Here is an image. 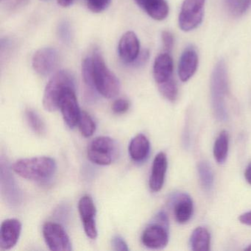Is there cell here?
<instances>
[{
  "instance_id": "cell-1",
  "label": "cell",
  "mask_w": 251,
  "mask_h": 251,
  "mask_svg": "<svg viewBox=\"0 0 251 251\" xmlns=\"http://www.w3.org/2000/svg\"><path fill=\"white\" fill-rule=\"evenodd\" d=\"M91 58L92 79L97 92L108 99L115 98L121 89L118 77L107 67L102 54L98 49L93 51Z\"/></svg>"
},
{
  "instance_id": "cell-2",
  "label": "cell",
  "mask_w": 251,
  "mask_h": 251,
  "mask_svg": "<svg viewBox=\"0 0 251 251\" xmlns=\"http://www.w3.org/2000/svg\"><path fill=\"white\" fill-rule=\"evenodd\" d=\"M56 162L50 157L23 158L12 166L14 173L27 180L42 181L52 177L56 171Z\"/></svg>"
},
{
  "instance_id": "cell-3",
  "label": "cell",
  "mask_w": 251,
  "mask_h": 251,
  "mask_svg": "<svg viewBox=\"0 0 251 251\" xmlns=\"http://www.w3.org/2000/svg\"><path fill=\"white\" fill-rule=\"evenodd\" d=\"M75 89V79L73 73L60 70L55 73L47 84L43 97V105L50 112L59 109L60 101L69 89Z\"/></svg>"
},
{
  "instance_id": "cell-4",
  "label": "cell",
  "mask_w": 251,
  "mask_h": 251,
  "mask_svg": "<svg viewBox=\"0 0 251 251\" xmlns=\"http://www.w3.org/2000/svg\"><path fill=\"white\" fill-rule=\"evenodd\" d=\"M228 89L226 64L220 60L213 70L211 79V101L214 115L217 120L225 121L227 117L226 98Z\"/></svg>"
},
{
  "instance_id": "cell-5",
  "label": "cell",
  "mask_w": 251,
  "mask_h": 251,
  "mask_svg": "<svg viewBox=\"0 0 251 251\" xmlns=\"http://www.w3.org/2000/svg\"><path fill=\"white\" fill-rule=\"evenodd\" d=\"M117 152V145L114 139L107 136H99L89 144L87 155L94 164L107 166L112 163Z\"/></svg>"
},
{
  "instance_id": "cell-6",
  "label": "cell",
  "mask_w": 251,
  "mask_h": 251,
  "mask_svg": "<svg viewBox=\"0 0 251 251\" xmlns=\"http://www.w3.org/2000/svg\"><path fill=\"white\" fill-rule=\"evenodd\" d=\"M168 220L164 213L161 212L156 217V223L150 225L144 230L142 242L147 248L151 249H162L169 242L167 230Z\"/></svg>"
},
{
  "instance_id": "cell-7",
  "label": "cell",
  "mask_w": 251,
  "mask_h": 251,
  "mask_svg": "<svg viewBox=\"0 0 251 251\" xmlns=\"http://www.w3.org/2000/svg\"><path fill=\"white\" fill-rule=\"evenodd\" d=\"M205 0H184L178 17V25L183 31L195 30L202 23Z\"/></svg>"
},
{
  "instance_id": "cell-8",
  "label": "cell",
  "mask_w": 251,
  "mask_h": 251,
  "mask_svg": "<svg viewBox=\"0 0 251 251\" xmlns=\"http://www.w3.org/2000/svg\"><path fill=\"white\" fill-rule=\"evenodd\" d=\"M45 242L51 251H70L71 241L64 227L55 223H45L43 227Z\"/></svg>"
},
{
  "instance_id": "cell-9",
  "label": "cell",
  "mask_w": 251,
  "mask_h": 251,
  "mask_svg": "<svg viewBox=\"0 0 251 251\" xmlns=\"http://www.w3.org/2000/svg\"><path fill=\"white\" fill-rule=\"evenodd\" d=\"M58 59V52L55 48H41L33 55L32 66L39 75L48 76L56 68Z\"/></svg>"
},
{
  "instance_id": "cell-10",
  "label": "cell",
  "mask_w": 251,
  "mask_h": 251,
  "mask_svg": "<svg viewBox=\"0 0 251 251\" xmlns=\"http://www.w3.org/2000/svg\"><path fill=\"white\" fill-rule=\"evenodd\" d=\"M78 210L86 236L91 239H96L98 236V229L95 221L96 207L92 198L89 195L82 197L79 201Z\"/></svg>"
},
{
  "instance_id": "cell-11",
  "label": "cell",
  "mask_w": 251,
  "mask_h": 251,
  "mask_svg": "<svg viewBox=\"0 0 251 251\" xmlns=\"http://www.w3.org/2000/svg\"><path fill=\"white\" fill-rule=\"evenodd\" d=\"M59 109L67 126L74 128L80 118L81 111L76 97L75 89H69L60 101Z\"/></svg>"
},
{
  "instance_id": "cell-12",
  "label": "cell",
  "mask_w": 251,
  "mask_h": 251,
  "mask_svg": "<svg viewBox=\"0 0 251 251\" xmlns=\"http://www.w3.org/2000/svg\"><path fill=\"white\" fill-rule=\"evenodd\" d=\"M120 59L126 64H133L140 54V42L136 33L127 31L122 36L118 45Z\"/></svg>"
},
{
  "instance_id": "cell-13",
  "label": "cell",
  "mask_w": 251,
  "mask_h": 251,
  "mask_svg": "<svg viewBox=\"0 0 251 251\" xmlns=\"http://www.w3.org/2000/svg\"><path fill=\"white\" fill-rule=\"evenodd\" d=\"M23 225L17 219H8L1 225L0 247L3 250L14 248L20 239Z\"/></svg>"
},
{
  "instance_id": "cell-14",
  "label": "cell",
  "mask_w": 251,
  "mask_h": 251,
  "mask_svg": "<svg viewBox=\"0 0 251 251\" xmlns=\"http://www.w3.org/2000/svg\"><path fill=\"white\" fill-rule=\"evenodd\" d=\"M167 158L164 152H159L155 155L152 162L149 186L154 192H159L164 186L167 173Z\"/></svg>"
},
{
  "instance_id": "cell-15",
  "label": "cell",
  "mask_w": 251,
  "mask_h": 251,
  "mask_svg": "<svg viewBox=\"0 0 251 251\" xmlns=\"http://www.w3.org/2000/svg\"><path fill=\"white\" fill-rule=\"evenodd\" d=\"M198 55L193 48H187L180 56L178 64V75L180 80L186 82L196 73Z\"/></svg>"
},
{
  "instance_id": "cell-16",
  "label": "cell",
  "mask_w": 251,
  "mask_h": 251,
  "mask_svg": "<svg viewBox=\"0 0 251 251\" xmlns=\"http://www.w3.org/2000/svg\"><path fill=\"white\" fill-rule=\"evenodd\" d=\"M173 58L168 52L158 55L153 64V77L158 85L173 78Z\"/></svg>"
},
{
  "instance_id": "cell-17",
  "label": "cell",
  "mask_w": 251,
  "mask_h": 251,
  "mask_svg": "<svg viewBox=\"0 0 251 251\" xmlns=\"http://www.w3.org/2000/svg\"><path fill=\"white\" fill-rule=\"evenodd\" d=\"M136 3L157 21H162L169 14V5L166 0H134Z\"/></svg>"
},
{
  "instance_id": "cell-18",
  "label": "cell",
  "mask_w": 251,
  "mask_h": 251,
  "mask_svg": "<svg viewBox=\"0 0 251 251\" xmlns=\"http://www.w3.org/2000/svg\"><path fill=\"white\" fill-rule=\"evenodd\" d=\"M151 144L146 136L138 134L133 137L129 144L128 152L130 158L136 162L145 161L150 154Z\"/></svg>"
},
{
  "instance_id": "cell-19",
  "label": "cell",
  "mask_w": 251,
  "mask_h": 251,
  "mask_svg": "<svg viewBox=\"0 0 251 251\" xmlns=\"http://www.w3.org/2000/svg\"><path fill=\"white\" fill-rule=\"evenodd\" d=\"M194 206L192 200L186 194H182L176 200L174 215L177 223L184 224L189 221L193 215Z\"/></svg>"
},
{
  "instance_id": "cell-20",
  "label": "cell",
  "mask_w": 251,
  "mask_h": 251,
  "mask_svg": "<svg viewBox=\"0 0 251 251\" xmlns=\"http://www.w3.org/2000/svg\"><path fill=\"white\" fill-rule=\"evenodd\" d=\"M210 241L211 236L208 230L205 227H197L193 230L191 236V248L192 251H209Z\"/></svg>"
},
{
  "instance_id": "cell-21",
  "label": "cell",
  "mask_w": 251,
  "mask_h": 251,
  "mask_svg": "<svg viewBox=\"0 0 251 251\" xmlns=\"http://www.w3.org/2000/svg\"><path fill=\"white\" fill-rule=\"evenodd\" d=\"M228 134L223 130L216 139L213 150L214 158L219 164H223L226 161L228 152Z\"/></svg>"
},
{
  "instance_id": "cell-22",
  "label": "cell",
  "mask_w": 251,
  "mask_h": 251,
  "mask_svg": "<svg viewBox=\"0 0 251 251\" xmlns=\"http://www.w3.org/2000/svg\"><path fill=\"white\" fill-rule=\"evenodd\" d=\"M82 77L84 83L86 94L88 98H93L96 96L97 92L94 85L92 75V58L90 56L86 57L82 63Z\"/></svg>"
},
{
  "instance_id": "cell-23",
  "label": "cell",
  "mask_w": 251,
  "mask_h": 251,
  "mask_svg": "<svg viewBox=\"0 0 251 251\" xmlns=\"http://www.w3.org/2000/svg\"><path fill=\"white\" fill-rule=\"evenodd\" d=\"M198 174L202 188L210 192L214 186V173L210 164L206 161H201L198 164Z\"/></svg>"
},
{
  "instance_id": "cell-24",
  "label": "cell",
  "mask_w": 251,
  "mask_h": 251,
  "mask_svg": "<svg viewBox=\"0 0 251 251\" xmlns=\"http://www.w3.org/2000/svg\"><path fill=\"white\" fill-rule=\"evenodd\" d=\"M77 126L80 133L84 137H91L96 130L95 121L86 111H81Z\"/></svg>"
},
{
  "instance_id": "cell-25",
  "label": "cell",
  "mask_w": 251,
  "mask_h": 251,
  "mask_svg": "<svg viewBox=\"0 0 251 251\" xmlns=\"http://www.w3.org/2000/svg\"><path fill=\"white\" fill-rule=\"evenodd\" d=\"M158 89L162 96L169 101L174 102L177 99L178 89L173 77L164 83L158 84Z\"/></svg>"
},
{
  "instance_id": "cell-26",
  "label": "cell",
  "mask_w": 251,
  "mask_h": 251,
  "mask_svg": "<svg viewBox=\"0 0 251 251\" xmlns=\"http://www.w3.org/2000/svg\"><path fill=\"white\" fill-rule=\"evenodd\" d=\"M26 120L30 128L34 133L42 135L45 132V125L39 114L33 110H27L25 112Z\"/></svg>"
},
{
  "instance_id": "cell-27",
  "label": "cell",
  "mask_w": 251,
  "mask_h": 251,
  "mask_svg": "<svg viewBox=\"0 0 251 251\" xmlns=\"http://www.w3.org/2000/svg\"><path fill=\"white\" fill-rule=\"evenodd\" d=\"M57 36L61 42L64 44L71 43L73 40V29L71 24L67 20H63L57 27Z\"/></svg>"
},
{
  "instance_id": "cell-28",
  "label": "cell",
  "mask_w": 251,
  "mask_h": 251,
  "mask_svg": "<svg viewBox=\"0 0 251 251\" xmlns=\"http://www.w3.org/2000/svg\"><path fill=\"white\" fill-rule=\"evenodd\" d=\"M111 2V0H86L88 8L96 14L105 11L109 6Z\"/></svg>"
},
{
  "instance_id": "cell-29",
  "label": "cell",
  "mask_w": 251,
  "mask_h": 251,
  "mask_svg": "<svg viewBox=\"0 0 251 251\" xmlns=\"http://www.w3.org/2000/svg\"><path fill=\"white\" fill-rule=\"evenodd\" d=\"M226 7L230 14L234 16H241L244 12L245 0H225Z\"/></svg>"
},
{
  "instance_id": "cell-30",
  "label": "cell",
  "mask_w": 251,
  "mask_h": 251,
  "mask_svg": "<svg viewBox=\"0 0 251 251\" xmlns=\"http://www.w3.org/2000/svg\"><path fill=\"white\" fill-rule=\"evenodd\" d=\"M130 108V102L127 100L120 99L116 100L112 105V111L114 114H123L127 112Z\"/></svg>"
},
{
  "instance_id": "cell-31",
  "label": "cell",
  "mask_w": 251,
  "mask_h": 251,
  "mask_svg": "<svg viewBox=\"0 0 251 251\" xmlns=\"http://www.w3.org/2000/svg\"><path fill=\"white\" fill-rule=\"evenodd\" d=\"M161 39H162L164 50L169 53L174 46V36H173V33L167 31V30H164L161 33Z\"/></svg>"
},
{
  "instance_id": "cell-32",
  "label": "cell",
  "mask_w": 251,
  "mask_h": 251,
  "mask_svg": "<svg viewBox=\"0 0 251 251\" xmlns=\"http://www.w3.org/2000/svg\"><path fill=\"white\" fill-rule=\"evenodd\" d=\"M112 246L114 251H127L129 250L126 241L120 236H116L113 238Z\"/></svg>"
},
{
  "instance_id": "cell-33",
  "label": "cell",
  "mask_w": 251,
  "mask_h": 251,
  "mask_svg": "<svg viewBox=\"0 0 251 251\" xmlns=\"http://www.w3.org/2000/svg\"><path fill=\"white\" fill-rule=\"evenodd\" d=\"M148 58H149V52L148 50L144 51L142 53L139 54V57L133 64H137L139 66L143 65L148 61Z\"/></svg>"
},
{
  "instance_id": "cell-34",
  "label": "cell",
  "mask_w": 251,
  "mask_h": 251,
  "mask_svg": "<svg viewBox=\"0 0 251 251\" xmlns=\"http://www.w3.org/2000/svg\"><path fill=\"white\" fill-rule=\"evenodd\" d=\"M239 220L242 224L251 226V211L244 213L243 214L240 215Z\"/></svg>"
},
{
  "instance_id": "cell-35",
  "label": "cell",
  "mask_w": 251,
  "mask_h": 251,
  "mask_svg": "<svg viewBox=\"0 0 251 251\" xmlns=\"http://www.w3.org/2000/svg\"><path fill=\"white\" fill-rule=\"evenodd\" d=\"M75 0H57L58 5L63 8H67V7L71 6L74 3Z\"/></svg>"
},
{
  "instance_id": "cell-36",
  "label": "cell",
  "mask_w": 251,
  "mask_h": 251,
  "mask_svg": "<svg viewBox=\"0 0 251 251\" xmlns=\"http://www.w3.org/2000/svg\"><path fill=\"white\" fill-rule=\"evenodd\" d=\"M245 177L248 183L251 185V164L245 170Z\"/></svg>"
},
{
  "instance_id": "cell-37",
  "label": "cell",
  "mask_w": 251,
  "mask_h": 251,
  "mask_svg": "<svg viewBox=\"0 0 251 251\" xmlns=\"http://www.w3.org/2000/svg\"><path fill=\"white\" fill-rule=\"evenodd\" d=\"M246 251H251V245H250L248 247V248H246Z\"/></svg>"
}]
</instances>
